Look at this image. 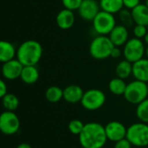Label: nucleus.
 Segmentation results:
<instances>
[{
    "label": "nucleus",
    "mask_w": 148,
    "mask_h": 148,
    "mask_svg": "<svg viewBox=\"0 0 148 148\" xmlns=\"http://www.w3.org/2000/svg\"><path fill=\"white\" fill-rule=\"evenodd\" d=\"M78 137L79 142L83 148H102L108 140L105 127L97 122L85 124L82 132Z\"/></svg>",
    "instance_id": "obj_1"
},
{
    "label": "nucleus",
    "mask_w": 148,
    "mask_h": 148,
    "mask_svg": "<svg viewBox=\"0 0 148 148\" xmlns=\"http://www.w3.org/2000/svg\"><path fill=\"white\" fill-rule=\"evenodd\" d=\"M43 49L36 40H27L20 44L16 50V59L23 66H36L42 59Z\"/></svg>",
    "instance_id": "obj_2"
},
{
    "label": "nucleus",
    "mask_w": 148,
    "mask_h": 148,
    "mask_svg": "<svg viewBox=\"0 0 148 148\" xmlns=\"http://www.w3.org/2000/svg\"><path fill=\"white\" fill-rule=\"evenodd\" d=\"M114 48L108 36L99 35L95 37L89 44L90 56L96 60H105L111 57V52Z\"/></svg>",
    "instance_id": "obj_3"
},
{
    "label": "nucleus",
    "mask_w": 148,
    "mask_h": 148,
    "mask_svg": "<svg viewBox=\"0 0 148 148\" xmlns=\"http://www.w3.org/2000/svg\"><path fill=\"white\" fill-rule=\"evenodd\" d=\"M123 96L126 99V101L131 104H140L147 98V83L139 80H134L129 82L127 86Z\"/></svg>",
    "instance_id": "obj_4"
},
{
    "label": "nucleus",
    "mask_w": 148,
    "mask_h": 148,
    "mask_svg": "<svg viewBox=\"0 0 148 148\" xmlns=\"http://www.w3.org/2000/svg\"><path fill=\"white\" fill-rule=\"evenodd\" d=\"M133 146L144 147L148 146V124L137 122L127 127V137Z\"/></svg>",
    "instance_id": "obj_5"
},
{
    "label": "nucleus",
    "mask_w": 148,
    "mask_h": 148,
    "mask_svg": "<svg viewBox=\"0 0 148 148\" xmlns=\"http://www.w3.org/2000/svg\"><path fill=\"white\" fill-rule=\"evenodd\" d=\"M146 55L145 42L140 38H131L123 46V56L126 60L134 63L144 58Z\"/></svg>",
    "instance_id": "obj_6"
},
{
    "label": "nucleus",
    "mask_w": 148,
    "mask_h": 148,
    "mask_svg": "<svg viewBox=\"0 0 148 148\" xmlns=\"http://www.w3.org/2000/svg\"><path fill=\"white\" fill-rule=\"evenodd\" d=\"M95 31L102 36H108L116 26V20L114 14L101 10L92 22Z\"/></svg>",
    "instance_id": "obj_7"
},
{
    "label": "nucleus",
    "mask_w": 148,
    "mask_h": 148,
    "mask_svg": "<svg viewBox=\"0 0 148 148\" xmlns=\"http://www.w3.org/2000/svg\"><path fill=\"white\" fill-rule=\"evenodd\" d=\"M106 102V95L103 91L96 88L88 89L84 92L82 99V106L88 111L100 109Z\"/></svg>",
    "instance_id": "obj_8"
},
{
    "label": "nucleus",
    "mask_w": 148,
    "mask_h": 148,
    "mask_svg": "<svg viewBox=\"0 0 148 148\" xmlns=\"http://www.w3.org/2000/svg\"><path fill=\"white\" fill-rule=\"evenodd\" d=\"M20 120L12 111H4L0 115V130L5 135H14L20 129Z\"/></svg>",
    "instance_id": "obj_9"
},
{
    "label": "nucleus",
    "mask_w": 148,
    "mask_h": 148,
    "mask_svg": "<svg viewBox=\"0 0 148 148\" xmlns=\"http://www.w3.org/2000/svg\"><path fill=\"white\" fill-rule=\"evenodd\" d=\"M77 10L82 19L86 22H93L101 10L96 0H83Z\"/></svg>",
    "instance_id": "obj_10"
},
{
    "label": "nucleus",
    "mask_w": 148,
    "mask_h": 148,
    "mask_svg": "<svg viewBox=\"0 0 148 148\" xmlns=\"http://www.w3.org/2000/svg\"><path fill=\"white\" fill-rule=\"evenodd\" d=\"M105 131L108 140L115 143L127 137V127L120 121H113L105 126Z\"/></svg>",
    "instance_id": "obj_11"
},
{
    "label": "nucleus",
    "mask_w": 148,
    "mask_h": 148,
    "mask_svg": "<svg viewBox=\"0 0 148 148\" xmlns=\"http://www.w3.org/2000/svg\"><path fill=\"white\" fill-rule=\"evenodd\" d=\"M23 65L16 59L6 62L3 63L2 66V75L5 80L13 81L17 78H20Z\"/></svg>",
    "instance_id": "obj_12"
},
{
    "label": "nucleus",
    "mask_w": 148,
    "mask_h": 148,
    "mask_svg": "<svg viewBox=\"0 0 148 148\" xmlns=\"http://www.w3.org/2000/svg\"><path fill=\"white\" fill-rule=\"evenodd\" d=\"M75 21V16L74 10L69 9H62L58 12L56 17V22L57 26L63 30L69 29L73 27Z\"/></svg>",
    "instance_id": "obj_13"
},
{
    "label": "nucleus",
    "mask_w": 148,
    "mask_h": 148,
    "mask_svg": "<svg viewBox=\"0 0 148 148\" xmlns=\"http://www.w3.org/2000/svg\"><path fill=\"white\" fill-rule=\"evenodd\" d=\"M108 36L114 46H124L128 41V29L121 23L116 24V26L110 32Z\"/></svg>",
    "instance_id": "obj_14"
},
{
    "label": "nucleus",
    "mask_w": 148,
    "mask_h": 148,
    "mask_svg": "<svg viewBox=\"0 0 148 148\" xmlns=\"http://www.w3.org/2000/svg\"><path fill=\"white\" fill-rule=\"evenodd\" d=\"M84 91L83 89L75 84H71L67 86L63 89V99L68 103L75 104V103H81L82 99L83 97Z\"/></svg>",
    "instance_id": "obj_15"
},
{
    "label": "nucleus",
    "mask_w": 148,
    "mask_h": 148,
    "mask_svg": "<svg viewBox=\"0 0 148 148\" xmlns=\"http://www.w3.org/2000/svg\"><path fill=\"white\" fill-rule=\"evenodd\" d=\"M133 76L135 80L148 83V58H142L133 63Z\"/></svg>",
    "instance_id": "obj_16"
},
{
    "label": "nucleus",
    "mask_w": 148,
    "mask_h": 148,
    "mask_svg": "<svg viewBox=\"0 0 148 148\" xmlns=\"http://www.w3.org/2000/svg\"><path fill=\"white\" fill-rule=\"evenodd\" d=\"M16 50L14 44L8 41L0 42V62L4 63L16 57Z\"/></svg>",
    "instance_id": "obj_17"
},
{
    "label": "nucleus",
    "mask_w": 148,
    "mask_h": 148,
    "mask_svg": "<svg viewBox=\"0 0 148 148\" xmlns=\"http://www.w3.org/2000/svg\"><path fill=\"white\" fill-rule=\"evenodd\" d=\"M132 16L135 24L148 25V7L145 3H140L132 10Z\"/></svg>",
    "instance_id": "obj_18"
},
{
    "label": "nucleus",
    "mask_w": 148,
    "mask_h": 148,
    "mask_svg": "<svg viewBox=\"0 0 148 148\" xmlns=\"http://www.w3.org/2000/svg\"><path fill=\"white\" fill-rule=\"evenodd\" d=\"M20 79L28 85L36 83L39 79V71L36 66H23Z\"/></svg>",
    "instance_id": "obj_19"
},
{
    "label": "nucleus",
    "mask_w": 148,
    "mask_h": 148,
    "mask_svg": "<svg viewBox=\"0 0 148 148\" xmlns=\"http://www.w3.org/2000/svg\"><path fill=\"white\" fill-rule=\"evenodd\" d=\"M101 10L111 14H119L124 8L123 0H100Z\"/></svg>",
    "instance_id": "obj_20"
},
{
    "label": "nucleus",
    "mask_w": 148,
    "mask_h": 148,
    "mask_svg": "<svg viewBox=\"0 0 148 148\" xmlns=\"http://www.w3.org/2000/svg\"><path fill=\"white\" fill-rule=\"evenodd\" d=\"M115 75L121 79H127L133 75V63L124 59L121 61L115 68Z\"/></svg>",
    "instance_id": "obj_21"
},
{
    "label": "nucleus",
    "mask_w": 148,
    "mask_h": 148,
    "mask_svg": "<svg viewBox=\"0 0 148 148\" xmlns=\"http://www.w3.org/2000/svg\"><path fill=\"white\" fill-rule=\"evenodd\" d=\"M127 84L126 83L124 79L115 77L113 78L108 83L109 91L114 95H124Z\"/></svg>",
    "instance_id": "obj_22"
},
{
    "label": "nucleus",
    "mask_w": 148,
    "mask_h": 148,
    "mask_svg": "<svg viewBox=\"0 0 148 148\" xmlns=\"http://www.w3.org/2000/svg\"><path fill=\"white\" fill-rule=\"evenodd\" d=\"M45 98L50 103H56L63 99V89L58 86H51L46 89Z\"/></svg>",
    "instance_id": "obj_23"
},
{
    "label": "nucleus",
    "mask_w": 148,
    "mask_h": 148,
    "mask_svg": "<svg viewBox=\"0 0 148 148\" xmlns=\"http://www.w3.org/2000/svg\"><path fill=\"white\" fill-rule=\"evenodd\" d=\"M2 103H3V106L6 111L14 112L19 107L20 101H19L18 97L16 95L8 93L6 95H4L2 98Z\"/></svg>",
    "instance_id": "obj_24"
},
{
    "label": "nucleus",
    "mask_w": 148,
    "mask_h": 148,
    "mask_svg": "<svg viewBox=\"0 0 148 148\" xmlns=\"http://www.w3.org/2000/svg\"><path fill=\"white\" fill-rule=\"evenodd\" d=\"M119 19L122 25L126 26L127 29L132 28L135 25L133 16H132V11L127 8H123L120 12H119Z\"/></svg>",
    "instance_id": "obj_25"
},
{
    "label": "nucleus",
    "mask_w": 148,
    "mask_h": 148,
    "mask_svg": "<svg viewBox=\"0 0 148 148\" xmlns=\"http://www.w3.org/2000/svg\"><path fill=\"white\" fill-rule=\"evenodd\" d=\"M136 116L141 122L148 124V98L137 105Z\"/></svg>",
    "instance_id": "obj_26"
},
{
    "label": "nucleus",
    "mask_w": 148,
    "mask_h": 148,
    "mask_svg": "<svg viewBox=\"0 0 148 148\" xmlns=\"http://www.w3.org/2000/svg\"><path fill=\"white\" fill-rule=\"evenodd\" d=\"M84 126H85V124L81 120L75 119V120H72L71 121H69L68 127H69V132L72 134L79 136L80 134L82 132V130L84 128Z\"/></svg>",
    "instance_id": "obj_27"
},
{
    "label": "nucleus",
    "mask_w": 148,
    "mask_h": 148,
    "mask_svg": "<svg viewBox=\"0 0 148 148\" xmlns=\"http://www.w3.org/2000/svg\"><path fill=\"white\" fill-rule=\"evenodd\" d=\"M133 32L134 35V37L142 39L145 37V36L147 34L148 28L146 25H141V24H135L133 27Z\"/></svg>",
    "instance_id": "obj_28"
},
{
    "label": "nucleus",
    "mask_w": 148,
    "mask_h": 148,
    "mask_svg": "<svg viewBox=\"0 0 148 148\" xmlns=\"http://www.w3.org/2000/svg\"><path fill=\"white\" fill-rule=\"evenodd\" d=\"M82 1L83 0H62V3L64 8L71 10H77Z\"/></svg>",
    "instance_id": "obj_29"
},
{
    "label": "nucleus",
    "mask_w": 148,
    "mask_h": 148,
    "mask_svg": "<svg viewBox=\"0 0 148 148\" xmlns=\"http://www.w3.org/2000/svg\"><path fill=\"white\" fill-rule=\"evenodd\" d=\"M132 146L133 145L131 144V142L127 138H125L115 142L114 148H132Z\"/></svg>",
    "instance_id": "obj_30"
},
{
    "label": "nucleus",
    "mask_w": 148,
    "mask_h": 148,
    "mask_svg": "<svg viewBox=\"0 0 148 148\" xmlns=\"http://www.w3.org/2000/svg\"><path fill=\"white\" fill-rule=\"evenodd\" d=\"M123 3H124V8L132 10L134 8H135L137 5L140 3V0H123Z\"/></svg>",
    "instance_id": "obj_31"
},
{
    "label": "nucleus",
    "mask_w": 148,
    "mask_h": 148,
    "mask_svg": "<svg viewBox=\"0 0 148 148\" xmlns=\"http://www.w3.org/2000/svg\"><path fill=\"white\" fill-rule=\"evenodd\" d=\"M8 94V87L3 80H0V97L3 98Z\"/></svg>",
    "instance_id": "obj_32"
},
{
    "label": "nucleus",
    "mask_w": 148,
    "mask_h": 148,
    "mask_svg": "<svg viewBox=\"0 0 148 148\" xmlns=\"http://www.w3.org/2000/svg\"><path fill=\"white\" fill-rule=\"evenodd\" d=\"M122 54H123V50H121L120 49V47L114 46V48L113 49V50L111 52V57L114 58V59H117V58H120Z\"/></svg>",
    "instance_id": "obj_33"
},
{
    "label": "nucleus",
    "mask_w": 148,
    "mask_h": 148,
    "mask_svg": "<svg viewBox=\"0 0 148 148\" xmlns=\"http://www.w3.org/2000/svg\"><path fill=\"white\" fill-rule=\"evenodd\" d=\"M16 148H32L29 144H27V143H21V144H19L18 146H17V147Z\"/></svg>",
    "instance_id": "obj_34"
},
{
    "label": "nucleus",
    "mask_w": 148,
    "mask_h": 148,
    "mask_svg": "<svg viewBox=\"0 0 148 148\" xmlns=\"http://www.w3.org/2000/svg\"><path fill=\"white\" fill-rule=\"evenodd\" d=\"M143 39H144V42H145V43H147V44L148 45V32H147V34L145 36V37H144Z\"/></svg>",
    "instance_id": "obj_35"
},
{
    "label": "nucleus",
    "mask_w": 148,
    "mask_h": 148,
    "mask_svg": "<svg viewBox=\"0 0 148 148\" xmlns=\"http://www.w3.org/2000/svg\"><path fill=\"white\" fill-rule=\"evenodd\" d=\"M146 56H147V58H148V45L146 48Z\"/></svg>",
    "instance_id": "obj_36"
},
{
    "label": "nucleus",
    "mask_w": 148,
    "mask_h": 148,
    "mask_svg": "<svg viewBox=\"0 0 148 148\" xmlns=\"http://www.w3.org/2000/svg\"><path fill=\"white\" fill-rule=\"evenodd\" d=\"M145 4H146V5H147V6L148 7V0H146V2H145Z\"/></svg>",
    "instance_id": "obj_37"
},
{
    "label": "nucleus",
    "mask_w": 148,
    "mask_h": 148,
    "mask_svg": "<svg viewBox=\"0 0 148 148\" xmlns=\"http://www.w3.org/2000/svg\"><path fill=\"white\" fill-rule=\"evenodd\" d=\"M147 88H148V83H147Z\"/></svg>",
    "instance_id": "obj_38"
},
{
    "label": "nucleus",
    "mask_w": 148,
    "mask_h": 148,
    "mask_svg": "<svg viewBox=\"0 0 148 148\" xmlns=\"http://www.w3.org/2000/svg\"><path fill=\"white\" fill-rule=\"evenodd\" d=\"M147 28H148V25H147Z\"/></svg>",
    "instance_id": "obj_39"
}]
</instances>
